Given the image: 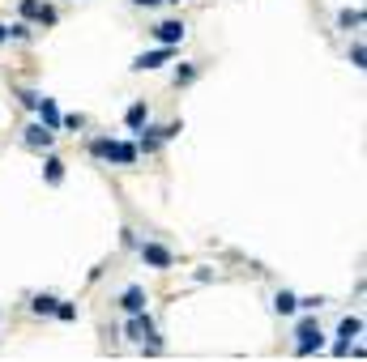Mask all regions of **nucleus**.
<instances>
[{"label": "nucleus", "instance_id": "nucleus-1", "mask_svg": "<svg viewBox=\"0 0 367 362\" xmlns=\"http://www.w3.org/2000/svg\"><path fill=\"white\" fill-rule=\"evenodd\" d=\"M124 332H129V341H145V336H150V345H145V354H158V350H162V336L154 332V320L145 316V311H137V316L129 320V328H124Z\"/></svg>", "mask_w": 367, "mask_h": 362}, {"label": "nucleus", "instance_id": "nucleus-2", "mask_svg": "<svg viewBox=\"0 0 367 362\" xmlns=\"http://www.w3.org/2000/svg\"><path fill=\"white\" fill-rule=\"evenodd\" d=\"M180 132H184V124H167V128H150V124H145L141 128V141H137V154H154L162 141L180 137Z\"/></svg>", "mask_w": 367, "mask_h": 362}, {"label": "nucleus", "instance_id": "nucleus-3", "mask_svg": "<svg viewBox=\"0 0 367 362\" xmlns=\"http://www.w3.org/2000/svg\"><path fill=\"white\" fill-rule=\"evenodd\" d=\"M295 336H299V341H295V354H299V358H308V354H316V350L325 345V336H321V324H316L312 316L299 324V332H295Z\"/></svg>", "mask_w": 367, "mask_h": 362}, {"label": "nucleus", "instance_id": "nucleus-4", "mask_svg": "<svg viewBox=\"0 0 367 362\" xmlns=\"http://www.w3.org/2000/svg\"><path fill=\"white\" fill-rule=\"evenodd\" d=\"M17 9H21L26 21H39V26H56L60 21V13L52 5H43V0H17Z\"/></svg>", "mask_w": 367, "mask_h": 362}, {"label": "nucleus", "instance_id": "nucleus-5", "mask_svg": "<svg viewBox=\"0 0 367 362\" xmlns=\"http://www.w3.org/2000/svg\"><path fill=\"white\" fill-rule=\"evenodd\" d=\"M150 34H154L162 47H180V43H184V34H188V26H184L180 17H171V21H158V26H154Z\"/></svg>", "mask_w": 367, "mask_h": 362}, {"label": "nucleus", "instance_id": "nucleus-6", "mask_svg": "<svg viewBox=\"0 0 367 362\" xmlns=\"http://www.w3.org/2000/svg\"><path fill=\"white\" fill-rule=\"evenodd\" d=\"M171 56H176V47H154V52H141L137 60H133V68L137 72H150V68H162V64H171Z\"/></svg>", "mask_w": 367, "mask_h": 362}, {"label": "nucleus", "instance_id": "nucleus-7", "mask_svg": "<svg viewBox=\"0 0 367 362\" xmlns=\"http://www.w3.org/2000/svg\"><path fill=\"white\" fill-rule=\"evenodd\" d=\"M141 260L150 264V269H171V264H176V256H171L162 243H141Z\"/></svg>", "mask_w": 367, "mask_h": 362}, {"label": "nucleus", "instance_id": "nucleus-8", "mask_svg": "<svg viewBox=\"0 0 367 362\" xmlns=\"http://www.w3.org/2000/svg\"><path fill=\"white\" fill-rule=\"evenodd\" d=\"M359 332H363V320H359V316H346V320H341V324H337V336H341V341H337V354H350V341H355Z\"/></svg>", "mask_w": 367, "mask_h": 362}, {"label": "nucleus", "instance_id": "nucleus-9", "mask_svg": "<svg viewBox=\"0 0 367 362\" xmlns=\"http://www.w3.org/2000/svg\"><path fill=\"white\" fill-rule=\"evenodd\" d=\"M107 162L133 166V162H137V145H133V141H111V150H107Z\"/></svg>", "mask_w": 367, "mask_h": 362}, {"label": "nucleus", "instance_id": "nucleus-10", "mask_svg": "<svg viewBox=\"0 0 367 362\" xmlns=\"http://www.w3.org/2000/svg\"><path fill=\"white\" fill-rule=\"evenodd\" d=\"M52 141H56L52 128H43V124H30L26 128V145H30V150H52Z\"/></svg>", "mask_w": 367, "mask_h": 362}, {"label": "nucleus", "instance_id": "nucleus-11", "mask_svg": "<svg viewBox=\"0 0 367 362\" xmlns=\"http://www.w3.org/2000/svg\"><path fill=\"white\" fill-rule=\"evenodd\" d=\"M35 111H39V124H43V128H52V132L60 128V107H56L52 99H39V107H35Z\"/></svg>", "mask_w": 367, "mask_h": 362}, {"label": "nucleus", "instance_id": "nucleus-12", "mask_svg": "<svg viewBox=\"0 0 367 362\" xmlns=\"http://www.w3.org/2000/svg\"><path fill=\"white\" fill-rule=\"evenodd\" d=\"M124 124H129V132H141L145 124H150V107H145V103H133V107L124 111Z\"/></svg>", "mask_w": 367, "mask_h": 362}, {"label": "nucleus", "instance_id": "nucleus-13", "mask_svg": "<svg viewBox=\"0 0 367 362\" xmlns=\"http://www.w3.org/2000/svg\"><path fill=\"white\" fill-rule=\"evenodd\" d=\"M120 307H124L129 316H137V311H145V290H141V285H129L124 294H120Z\"/></svg>", "mask_w": 367, "mask_h": 362}, {"label": "nucleus", "instance_id": "nucleus-14", "mask_svg": "<svg viewBox=\"0 0 367 362\" xmlns=\"http://www.w3.org/2000/svg\"><path fill=\"white\" fill-rule=\"evenodd\" d=\"M197 77H201V64H180L176 72H171V86H176V90H184V86H192Z\"/></svg>", "mask_w": 367, "mask_h": 362}, {"label": "nucleus", "instance_id": "nucleus-15", "mask_svg": "<svg viewBox=\"0 0 367 362\" xmlns=\"http://www.w3.org/2000/svg\"><path fill=\"white\" fill-rule=\"evenodd\" d=\"M274 311H278V316H295V311H299V299L290 294V290H282V294L274 299Z\"/></svg>", "mask_w": 367, "mask_h": 362}, {"label": "nucleus", "instance_id": "nucleus-16", "mask_svg": "<svg viewBox=\"0 0 367 362\" xmlns=\"http://www.w3.org/2000/svg\"><path fill=\"white\" fill-rule=\"evenodd\" d=\"M43 179L56 188V183L64 179V162H60V158H47V162H43Z\"/></svg>", "mask_w": 367, "mask_h": 362}, {"label": "nucleus", "instance_id": "nucleus-17", "mask_svg": "<svg viewBox=\"0 0 367 362\" xmlns=\"http://www.w3.org/2000/svg\"><path fill=\"white\" fill-rule=\"evenodd\" d=\"M56 303H60L56 294H39V299L30 303V311H35V316H56Z\"/></svg>", "mask_w": 367, "mask_h": 362}, {"label": "nucleus", "instance_id": "nucleus-18", "mask_svg": "<svg viewBox=\"0 0 367 362\" xmlns=\"http://www.w3.org/2000/svg\"><path fill=\"white\" fill-rule=\"evenodd\" d=\"M337 26H341V30L363 26V9H341V13H337Z\"/></svg>", "mask_w": 367, "mask_h": 362}, {"label": "nucleus", "instance_id": "nucleus-19", "mask_svg": "<svg viewBox=\"0 0 367 362\" xmlns=\"http://www.w3.org/2000/svg\"><path fill=\"white\" fill-rule=\"evenodd\" d=\"M9 39H17V43H30V39H35L30 21H13V26H9Z\"/></svg>", "mask_w": 367, "mask_h": 362}, {"label": "nucleus", "instance_id": "nucleus-20", "mask_svg": "<svg viewBox=\"0 0 367 362\" xmlns=\"http://www.w3.org/2000/svg\"><path fill=\"white\" fill-rule=\"evenodd\" d=\"M350 64H355V68H367V47H363V43L350 47Z\"/></svg>", "mask_w": 367, "mask_h": 362}, {"label": "nucleus", "instance_id": "nucleus-21", "mask_svg": "<svg viewBox=\"0 0 367 362\" xmlns=\"http://www.w3.org/2000/svg\"><path fill=\"white\" fill-rule=\"evenodd\" d=\"M60 128H73V132L86 128V115H60Z\"/></svg>", "mask_w": 367, "mask_h": 362}, {"label": "nucleus", "instance_id": "nucleus-22", "mask_svg": "<svg viewBox=\"0 0 367 362\" xmlns=\"http://www.w3.org/2000/svg\"><path fill=\"white\" fill-rule=\"evenodd\" d=\"M17 99H21V103H26L30 111H35V107H39V99H43V94H39V90H17Z\"/></svg>", "mask_w": 367, "mask_h": 362}, {"label": "nucleus", "instance_id": "nucleus-23", "mask_svg": "<svg viewBox=\"0 0 367 362\" xmlns=\"http://www.w3.org/2000/svg\"><path fill=\"white\" fill-rule=\"evenodd\" d=\"M56 316L60 320H77V307H73V303H56Z\"/></svg>", "mask_w": 367, "mask_h": 362}, {"label": "nucleus", "instance_id": "nucleus-24", "mask_svg": "<svg viewBox=\"0 0 367 362\" xmlns=\"http://www.w3.org/2000/svg\"><path fill=\"white\" fill-rule=\"evenodd\" d=\"M133 5H137V9H154V5H158V0H133Z\"/></svg>", "mask_w": 367, "mask_h": 362}, {"label": "nucleus", "instance_id": "nucleus-25", "mask_svg": "<svg viewBox=\"0 0 367 362\" xmlns=\"http://www.w3.org/2000/svg\"><path fill=\"white\" fill-rule=\"evenodd\" d=\"M0 43H9V26H5V21H0Z\"/></svg>", "mask_w": 367, "mask_h": 362}, {"label": "nucleus", "instance_id": "nucleus-26", "mask_svg": "<svg viewBox=\"0 0 367 362\" xmlns=\"http://www.w3.org/2000/svg\"><path fill=\"white\" fill-rule=\"evenodd\" d=\"M171 5H180V0H171Z\"/></svg>", "mask_w": 367, "mask_h": 362}]
</instances>
